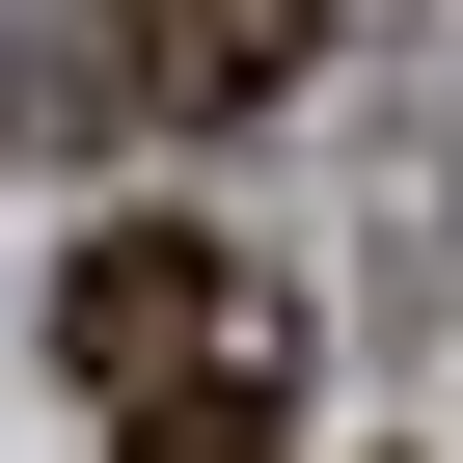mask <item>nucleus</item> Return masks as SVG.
I'll return each mask as SVG.
<instances>
[{
	"label": "nucleus",
	"mask_w": 463,
	"mask_h": 463,
	"mask_svg": "<svg viewBox=\"0 0 463 463\" xmlns=\"http://www.w3.org/2000/svg\"><path fill=\"white\" fill-rule=\"evenodd\" d=\"M273 409H300V327H246V354H191V382L137 409V463H273Z\"/></svg>",
	"instance_id": "3"
},
{
	"label": "nucleus",
	"mask_w": 463,
	"mask_h": 463,
	"mask_svg": "<svg viewBox=\"0 0 463 463\" xmlns=\"http://www.w3.org/2000/svg\"><path fill=\"white\" fill-rule=\"evenodd\" d=\"M300 28H327V0H109L137 109H273V82H300Z\"/></svg>",
	"instance_id": "2"
},
{
	"label": "nucleus",
	"mask_w": 463,
	"mask_h": 463,
	"mask_svg": "<svg viewBox=\"0 0 463 463\" xmlns=\"http://www.w3.org/2000/svg\"><path fill=\"white\" fill-rule=\"evenodd\" d=\"M246 327H273V300H246V273H218V246H191V218H109V246L55 273V382H109V409H164L191 354H246Z\"/></svg>",
	"instance_id": "1"
}]
</instances>
